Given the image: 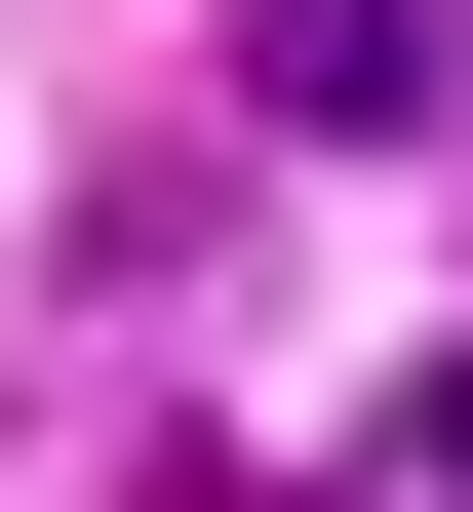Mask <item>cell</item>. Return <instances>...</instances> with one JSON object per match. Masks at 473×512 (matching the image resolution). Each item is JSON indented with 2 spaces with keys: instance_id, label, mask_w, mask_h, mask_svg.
Listing matches in <instances>:
<instances>
[{
  "instance_id": "cell-1",
  "label": "cell",
  "mask_w": 473,
  "mask_h": 512,
  "mask_svg": "<svg viewBox=\"0 0 473 512\" xmlns=\"http://www.w3.org/2000/svg\"><path fill=\"white\" fill-rule=\"evenodd\" d=\"M237 119H316V158L473 119V0H237Z\"/></svg>"
},
{
  "instance_id": "cell-2",
  "label": "cell",
  "mask_w": 473,
  "mask_h": 512,
  "mask_svg": "<svg viewBox=\"0 0 473 512\" xmlns=\"http://www.w3.org/2000/svg\"><path fill=\"white\" fill-rule=\"evenodd\" d=\"M395 473H434V512H473V355H395Z\"/></svg>"
}]
</instances>
